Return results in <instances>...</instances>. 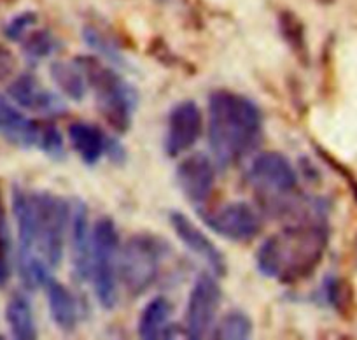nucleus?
Returning <instances> with one entry per match:
<instances>
[{
    "label": "nucleus",
    "instance_id": "f257e3e1",
    "mask_svg": "<svg viewBox=\"0 0 357 340\" xmlns=\"http://www.w3.org/2000/svg\"><path fill=\"white\" fill-rule=\"evenodd\" d=\"M329 202L287 223L280 233L268 237L256 253L261 276L282 284H296L317 270L329 246Z\"/></svg>",
    "mask_w": 357,
    "mask_h": 340
},
{
    "label": "nucleus",
    "instance_id": "f03ea898",
    "mask_svg": "<svg viewBox=\"0 0 357 340\" xmlns=\"http://www.w3.org/2000/svg\"><path fill=\"white\" fill-rule=\"evenodd\" d=\"M263 139V114L256 102L229 90L212 91L208 98V144L215 165L240 163Z\"/></svg>",
    "mask_w": 357,
    "mask_h": 340
},
{
    "label": "nucleus",
    "instance_id": "7ed1b4c3",
    "mask_svg": "<svg viewBox=\"0 0 357 340\" xmlns=\"http://www.w3.org/2000/svg\"><path fill=\"white\" fill-rule=\"evenodd\" d=\"M86 75L97 101V108L104 121L116 133L125 135L133 125L139 94L128 81L121 77L114 68L102 64L97 57L86 54L75 58Z\"/></svg>",
    "mask_w": 357,
    "mask_h": 340
},
{
    "label": "nucleus",
    "instance_id": "20e7f679",
    "mask_svg": "<svg viewBox=\"0 0 357 340\" xmlns=\"http://www.w3.org/2000/svg\"><path fill=\"white\" fill-rule=\"evenodd\" d=\"M167 247L168 244L153 233H137L123 244L118 277L130 297H140L156 283Z\"/></svg>",
    "mask_w": 357,
    "mask_h": 340
},
{
    "label": "nucleus",
    "instance_id": "39448f33",
    "mask_svg": "<svg viewBox=\"0 0 357 340\" xmlns=\"http://www.w3.org/2000/svg\"><path fill=\"white\" fill-rule=\"evenodd\" d=\"M30 200L36 225V253L50 269H58L63 260L72 207L63 197L50 191H33Z\"/></svg>",
    "mask_w": 357,
    "mask_h": 340
},
{
    "label": "nucleus",
    "instance_id": "423d86ee",
    "mask_svg": "<svg viewBox=\"0 0 357 340\" xmlns=\"http://www.w3.org/2000/svg\"><path fill=\"white\" fill-rule=\"evenodd\" d=\"M118 262L119 233L114 219L104 216L97 219L91 232V270L89 279L98 304L104 309H114L118 304Z\"/></svg>",
    "mask_w": 357,
    "mask_h": 340
},
{
    "label": "nucleus",
    "instance_id": "0eeeda50",
    "mask_svg": "<svg viewBox=\"0 0 357 340\" xmlns=\"http://www.w3.org/2000/svg\"><path fill=\"white\" fill-rule=\"evenodd\" d=\"M222 300L219 283L211 274H200L191 288L184 314V333L188 339H204L211 332Z\"/></svg>",
    "mask_w": 357,
    "mask_h": 340
},
{
    "label": "nucleus",
    "instance_id": "6e6552de",
    "mask_svg": "<svg viewBox=\"0 0 357 340\" xmlns=\"http://www.w3.org/2000/svg\"><path fill=\"white\" fill-rule=\"evenodd\" d=\"M205 225L229 242H249L263 228L259 212L247 202H229L215 211L202 214Z\"/></svg>",
    "mask_w": 357,
    "mask_h": 340
},
{
    "label": "nucleus",
    "instance_id": "1a4fd4ad",
    "mask_svg": "<svg viewBox=\"0 0 357 340\" xmlns=\"http://www.w3.org/2000/svg\"><path fill=\"white\" fill-rule=\"evenodd\" d=\"M202 132H204V114L197 102H178L168 114L165 153L170 158L181 156L198 142Z\"/></svg>",
    "mask_w": 357,
    "mask_h": 340
},
{
    "label": "nucleus",
    "instance_id": "9d476101",
    "mask_svg": "<svg viewBox=\"0 0 357 340\" xmlns=\"http://www.w3.org/2000/svg\"><path fill=\"white\" fill-rule=\"evenodd\" d=\"M175 181L190 204L202 207L214 191L215 167L214 161L204 153H193L177 165Z\"/></svg>",
    "mask_w": 357,
    "mask_h": 340
},
{
    "label": "nucleus",
    "instance_id": "9b49d317",
    "mask_svg": "<svg viewBox=\"0 0 357 340\" xmlns=\"http://www.w3.org/2000/svg\"><path fill=\"white\" fill-rule=\"evenodd\" d=\"M168 218H170V225L174 228L175 235L178 237V240L191 253L200 256L211 267L215 277H225L228 274V262H226L225 254L221 253V249L186 214L178 211H172Z\"/></svg>",
    "mask_w": 357,
    "mask_h": 340
},
{
    "label": "nucleus",
    "instance_id": "f8f14e48",
    "mask_svg": "<svg viewBox=\"0 0 357 340\" xmlns=\"http://www.w3.org/2000/svg\"><path fill=\"white\" fill-rule=\"evenodd\" d=\"M8 95L20 108L29 109V111L43 112L47 116H63L67 112L63 101L56 94L40 87L36 75L29 72L18 75L9 84Z\"/></svg>",
    "mask_w": 357,
    "mask_h": 340
},
{
    "label": "nucleus",
    "instance_id": "ddd939ff",
    "mask_svg": "<svg viewBox=\"0 0 357 340\" xmlns=\"http://www.w3.org/2000/svg\"><path fill=\"white\" fill-rule=\"evenodd\" d=\"M70 246L72 270L77 283L89 279L91 270V233H89L88 207L82 200L75 198L70 209Z\"/></svg>",
    "mask_w": 357,
    "mask_h": 340
},
{
    "label": "nucleus",
    "instance_id": "4468645a",
    "mask_svg": "<svg viewBox=\"0 0 357 340\" xmlns=\"http://www.w3.org/2000/svg\"><path fill=\"white\" fill-rule=\"evenodd\" d=\"M44 121H33L0 95V135L23 149H39Z\"/></svg>",
    "mask_w": 357,
    "mask_h": 340
},
{
    "label": "nucleus",
    "instance_id": "2eb2a0df",
    "mask_svg": "<svg viewBox=\"0 0 357 340\" xmlns=\"http://www.w3.org/2000/svg\"><path fill=\"white\" fill-rule=\"evenodd\" d=\"M109 139L111 137L91 123H72L68 126V142L88 167H95L107 153Z\"/></svg>",
    "mask_w": 357,
    "mask_h": 340
},
{
    "label": "nucleus",
    "instance_id": "dca6fc26",
    "mask_svg": "<svg viewBox=\"0 0 357 340\" xmlns=\"http://www.w3.org/2000/svg\"><path fill=\"white\" fill-rule=\"evenodd\" d=\"M43 288L46 290L50 314L51 319L54 321V325L65 333L74 332L79 319L77 304H75L74 295H72L60 281H56L51 276L44 281Z\"/></svg>",
    "mask_w": 357,
    "mask_h": 340
},
{
    "label": "nucleus",
    "instance_id": "f3484780",
    "mask_svg": "<svg viewBox=\"0 0 357 340\" xmlns=\"http://www.w3.org/2000/svg\"><path fill=\"white\" fill-rule=\"evenodd\" d=\"M277 25H279L277 29H279L280 37L289 47L293 57L298 60V64L308 67L310 65V50H308L307 43V29H305V23L301 22L300 16L294 11L284 9L279 13Z\"/></svg>",
    "mask_w": 357,
    "mask_h": 340
},
{
    "label": "nucleus",
    "instance_id": "a211bd4d",
    "mask_svg": "<svg viewBox=\"0 0 357 340\" xmlns=\"http://www.w3.org/2000/svg\"><path fill=\"white\" fill-rule=\"evenodd\" d=\"M172 305L165 297H154L144 307L139 319V337L144 340L165 339L170 335Z\"/></svg>",
    "mask_w": 357,
    "mask_h": 340
},
{
    "label": "nucleus",
    "instance_id": "6ab92c4d",
    "mask_svg": "<svg viewBox=\"0 0 357 340\" xmlns=\"http://www.w3.org/2000/svg\"><path fill=\"white\" fill-rule=\"evenodd\" d=\"M50 74L65 97L74 102H81L84 98L88 81H86L84 72L79 67L77 61H53L50 67Z\"/></svg>",
    "mask_w": 357,
    "mask_h": 340
},
{
    "label": "nucleus",
    "instance_id": "aec40b11",
    "mask_svg": "<svg viewBox=\"0 0 357 340\" xmlns=\"http://www.w3.org/2000/svg\"><path fill=\"white\" fill-rule=\"evenodd\" d=\"M6 319H8L11 335L18 340L37 339V326L33 321L30 302L23 295L15 293L6 307Z\"/></svg>",
    "mask_w": 357,
    "mask_h": 340
},
{
    "label": "nucleus",
    "instance_id": "412c9836",
    "mask_svg": "<svg viewBox=\"0 0 357 340\" xmlns=\"http://www.w3.org/2000/svg\"><path fill=\"white\" fill-rule=\"evenodd\" d=\"M82 39L89 50L102 54L105 60L112 61L116 65H125V57L121 54L119 39L111 32L98 25H84L82 27Z\"/></svg>",
    "mask_w": 357,
    "mask_h": 340
},
{
    "label": "nucleus",
    "instance_id": "4be33fe9",
    "mask_svg": "<svg viewBox=\"0 0 357 340\" xmlns=\"http://www.w3.org/2000/svg\"><path fill=\"white\" fill-rule=\"evenodd\" d=\"M322 297L331 309L340 316L349 318L354 311V288L343 277L329 276L322 283Z\"/></svg>",
    "mask_w": 357,
    "mask_h": 340
},
{
    "label": "nucleus",
    "instance_id": "5701e85b",
    "mask_svg": "<svg viewBox=\"0 0 357 340\" xmlns=\"http://www.w3.org/2000/svg\"><path fill=\"white\" fill-rule=\"evenodd\" d=\"M254 326L252 319L243 311L226 312L214 328V339L221 340H245L252 337Z\"/></svg>",
    "mask_w": 357,
    "mask_h": 340
},
{
    "label": "nucleus",
    "instance_id": "b1692460",
    "mask_svg": "<svg viewBox=\"0 0 357 340\" xmlns=\"http://www.w3.org/2000/svg\"><path fill=\"white\" fill-rule=\"evenodd\" d=\"M22 50L30 61H39L60 50V40L46 29L33 30L23 39Z\"/></svg>",
    "mask_w": 357,
    "mask_h": 340
},
{
    "label": "nucleus",
    "instance_id": "393cba45",
    "mask_svg": "<svg viewBox=\"0 0 357 340\" xmlns=\"http://www.w3.org/2000/svg\"><path fill=\"white\" fill-rule=\"evenodd\" d=\"M11 279V232L8 226L4 205L0 200V290H4Z\"/></svg>",
    "mask_w": 357,
    "mask_h": 340
},
{
    "label": "nucleus",
    "instance_id": "a878e982",
    "mask_svg": "<svg viewBox=\"0 0 357 340\" xmlns=\"http://www.w3.org/2000/svg\"><path fill=\"white\" fill-rule=\"evenodd\" d=\"M39 149L44 154H47L53 160H60L65 154V144L63 137H61L60 130L56 128V125L53 123H46L43 125V133H40L39 140Z\"/></svg>",
    "mask_w": 357,
    "mask_h": 340
},
{
    "label": "nucleus",
    "instance_id": "bb28decb",
    "mask_svg": "<svg viewBox=\"0 0 357 340\" xmlns=\"http://www.w3.org/2000/svg\"><path fill=\"white\" fill-rule=\"evenodd\" d=\"M37 22H39V16L33 11H25L22 13V15L15 16V18L9 20L4 27L6 39L22 40L23 36L29 32V29H32Z\"/></svg>",
    "mask_w": 357,
    "mask_h": 340
},
{
    "label": "nucleus",
    "instance_id": "cd10ccee",
    "mask_svg": "<svg viewBox=\"0 0 357 340\" xmlns=\"http://www.w3.org/2000/svg\"><path fill=\"white\" fill-rule=\"evenodd\" d=\"M149 57L156 58V60L160 61L161 65H165V67H177V65L183 64L181 58L168 47V44L165 43L163 39H154L153 43L149 44Z\"/></svg>",
    "mask_w": 357,
    "mask_h": 340
},
{
    "label": "nucleus",
    "instance_id": "c85d7f7f",
    "mask_svg": "<svg viewBox=\"0 0 357 340\" xmlns=\"http://www.w3.org/2000/svg\"><path fill=\"white\" fill-rule=\"evenodd\" d=\"M16 65H18V61H16L15 53L8 46L0 44V82L8 81L15 74Z\"/></svg>",
    "mask_w": 357,
    "mask_h": 340
},
{
    "label": "nucleus",
    "instance_id": "c756f323",
    "mask_svg": "<svg viewBox=\"0 0 357 340\" xmlns=\"http://www.w3.org/2000/svg\"><path fill=\"white\" fill-rule=\"evenodd\" d=\"M109 156V160L112 161V163L116 165H123L126 160V151H125V146H123L119 140L116 139H109V146H107V153H105Z\"/></svg>",
    "mask_w": 357,
    "mask_h": 340
},
{
    "label": "nucleus",
    "instance_id": "7c9ffc66",
    "mask_svg": "<svg viewBox=\"0 0 357 340\" xmlns=\"http://www.w3.org/2000/svg\"><path fill=\"white\" fill-rule=\"evenodd\" d=\"M15 2H16V0H0V9L8 8V6L15 4Z\"/></svg>",
    "mask_w": 357,
    "mask_h": 340
},
{
    "label": "nucleus",
    "instance_id": "2f4dec72",
    "mask_svg": "<svg viewBox=\"0 0 357 340\" xmlns=\"http://www.w3.org/2000/svg\"><path fill=\"white\" fill-rule=\"evenodd\" d=\"M317 2L322 6H329V4H335L336 0H317Z\"/></svg>",
    "mask_w": 357,
    "mask_h": 340
},
{
    "label": "nucleus",
    "instance_id": "473e14b6",
    "mask_svg": "<svg viewBox=\"0 0 357 340\" xmlns=\"http://www.w3.org/2000/svg\"><path fill=\"white\" fill-rule=\"evenodd\" d=\"M158 2H161V4H167V2H170V0H158Z\"/></svg>",
    "mask_w": 357,
    "mask_h": 340
}]
</instances>
